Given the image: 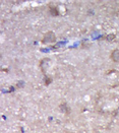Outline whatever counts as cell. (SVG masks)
I'll use <instances>...</instances> for the list:
<instances>
[{
  "label": "cell",
  "instance_id": "6da1fadb",
  "mask_svg": "<svg viewBox=\"0 0 119 133\" xmlns=\"http://www.w3.org/2000/svg\"><path fill=\"white\" fill-rule=\"evenodd\" d=\"M56 40H57V38H56V35L54 32L49 31V32L44 34L43 38L41 40V43L42 44H51V43H55Z\"/></svg>",
  "mask_w": 119,
  "mask_h": 133
},
{
  "label": "cell",
  "instance_id": "7a4b0ae2",
  "mask_svg": "<svg viewBox=\"0 0 119 133\" xmlns=\"http://www.w3.org/2000/svg\"><path fill=\"white\" fill-rule=\"evenodd\" d=\"M49 64H50V59L49 58H44L41 60V62H40V68H41V71L43 72V74L46 76V70H47V68L49 66Z\"/></svg>",
  "mask_w": 119,
  "mask_h": 133
},
{
  "label": "cell",
  "instance_id": "3957f363",
  "mask_svg": "<svg viewBox=\"0 0 119 133\" xmlns=\"http://www.w3.org/2000/svg\"><path fill=\"white\" fill-rule=\"evenodd\" d=\"M110 58L113 62L119 64V48H116L114 49L112 52H111V55H110Z\"/></svg>",
  "mask_w": 119,
  "mask_h": 133
},
{
  "label": "cell",
  "instance_id": "277c9868",
  "mask_svg": "<svg viewBox=\"0 0 119 133\" xmlns=\"http://www.w3.org/2000/svg\"><path fill=\"white\" fill-rule=\"evenodd\" d=\"M48 8H49V12H50V14H51L52 16H58V15L60 14L59 8H58L56 5H54V4H49Z\"/></svg>",
  "mask_w": 119,
  "mask_h": 133
},
{
  "label": "cell",
  "instance_id": "5b68a950",
  "mask_svg": "<svg viewBox=\"0 0 119 133\" xmlns=\"http://www.w3.org/2000/svg\"><path fill=\"white\" fill-rule=\"evenodd\" d=\"M59 108H64V109H60L61 112H63L64 114H69V113H70V109L67 107V105H66L65 103L64 104H61V105L59 106Z\"/></svg>",
  "mask_w": 119,
  "mask_h": 133
},
{
  "label": "cell",
  "instance_id": "8992f818",
  "mask_svg": "<svg viewBox=\"0 0 119 133\" xmlns=\"http://www.w3.org/2000/svg\"><path fill=\"white\" fill-rule=\"evenodd\" d=\"M115 38H116V35H115V34H110V35H108V36L106 37V40L109 41V42H111V41L115 40Z\"/></svg>",
  "mask_w": 119,
  "mask_h": 133
},
{
  "label": "cell",
  "instance_id": "52a82bcc",
  "mask_svg": "<svg viewBox=\"0 0 119 133\" xmlns=\"http://www.w3.org/2000/svg\"><path fill=\"white\" fill-rule=\"evenodd\" d=\"M44 79H45V85H49V84L52 82V78L48 77L47 75L45 76V78H44Z\"/></svg>",
  "mask_w": 119,
  "mask_h": 133
}]
</instances>
